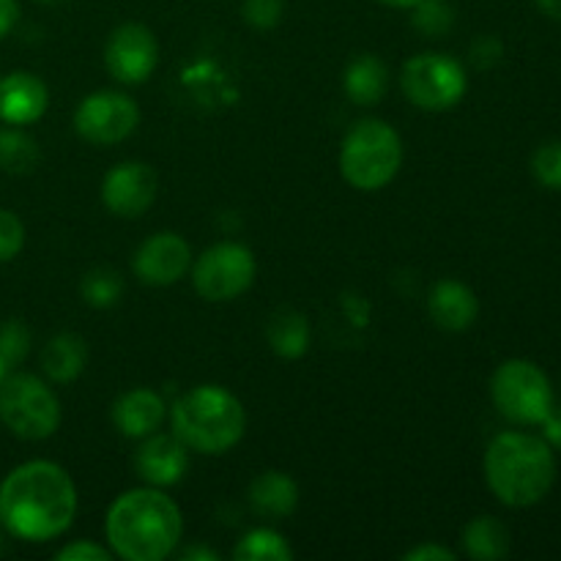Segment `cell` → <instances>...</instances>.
<instances>
[{"label":"cell","instance_id":"cell-26","mask_svg":"<svg viewBox=\"0 0 561 561\" xmlns=\"http://www.w3.org/2000/svg\"><path fill=\"white\" fill-rule=\"evenodd\" d=\"M411 22L422 36L442 38L453 31L455 9L449 0H422L411 9Z\"/></svg>","mask_w":561,"mask_h":561},{"label":"cell","instance_id":"cell-19","mask_svg":"<svg viewBox=\"0 0 561 561\" xmlns=\"http://www.w3.org/2000/svg\"><path fill=\"white\" fill-rule=\"evenodd\" d=\"M88 367V345L80 334L60 332L44 343L42 348V373L49 383H75Z\"/></svg>","mask_w":561,"mask_h":561},{"label":"cell","instance_id":"cell-32","mask_svg":"<svg viewBox=\"0 0 561 561\" xmlns=\"http://www.w3.org/2000/svg\"><path fill=\"white\" fill-rule=\"evenodd\" d=\"M469 58L477 69H493L502 64L504 58V44L496 36H480L469 49Z\"/></svg>","mask_w":561,"mask_h":561},{"label":"cell","instance_id":"cell-31","mask_svg":"<svg viewBox=\"0 0 561 561\" xmlns=\"http://www.w3.org/2000/svg\"><path fill=\"white\" fill-rule=\"evenodd\" d=\"M58 561H110L113 559V551L104 548L102 542H93V540H75L69 546L60 548L55 553Z\"/></svg>","mask_w":561,"mask_h":561},{"label":"cell","instance_id":"cell-35","mask_svg":"<svg viewBox=\"0 0 561 561\" xmlns=\"http://www.w3.org/2000/svg\"><path fill=\"white\" fill-rule=\"evenodd\" d=\"M20 22V0H0V38L9 36Z\"/></svg>","mask_w":561,"mask_h":561},{"label":"cell","instance_id":"cell-4","mask_svg":"<svg viewBox=\"0 0 561 561\" xmlns=\"http://www.w3.org/2000/svg\"><path fill=\"white\" fill-rule=\"evenodd\" d=\"M170 427L190 453L225 455L244 438L247 411L230 389L201 383L175 400Z\"/></svg>","mask_w":561,"mask_h":561},{"label":"cell","instance_id":"cell-34","mask_svg":"<svg viewBox=\"0 0 561 561\" xmlns=\"http://www.w3.org/2000/svg\"><path fill=\"white\" fill-rule=\"evenodd\" d=\"M540 427H542V438L548 442V447L559 449L561 453V409L553 405V409L546 414V420L540 422Z\"/></svg>","mask_w":561,"mask_h":561},{"label":"cell","instance_id":"cell-14","mask_svg":"<svg viewBox=\"0 0 561 561\" xmlns=\"http://www.w3.org/2000/svg\"><path fill=\"white\" fill-rule=\"evenodd\" d=\"M192 453L173 433H151L135 453V471L146 485L173 488L190 474Z\"/></svg>","mask_w":561,"mask_h":561},{"label":"cell","instance_id":"cell-24","mask_svg":"<svg viewBox=\"0 0 561 561\" xmlns=\"http://www.w3.org/2000/svg\"><path fill=\"white\" fill-rule=\"evenodd\" d=\"M42 159L36 140L20 129V126H9L0 129V170L11 175H25Z\"/></svg>","mask_w":561,"mask_h":561},{"label":"cell","instance_id":"cell-27","mask_svg":"<svg viewBox=\"0 0 561 561\" xmlns=\"http://www.w3.org/2000/svg\"><path fill=\"white\" fill-rule=\"evenodd\" d=\"M531 173L537 184L561 192V140H548L531 157Z\"/></svg>","mask_w":561,"mask_h":561},{"label":"cell","instance_id":"cell-1","mask_svg":"<svg viewBox=\"0 0 561 561\" xmlns=\"http://www.w3.org/2000/svg\"><path fill=\"white\" fill-rule=\"evenodd\" d=\"M77 507L75 480L53 460H27L0 482V526L22 542L58 540L75 524Z\"/></svg>","mask_w":561,"mask_h":561},{"label":"cell","instance_id":"cell-40","mask_svg":"<svg viewBox=\"0 0 561 561\" xmlns=\"http://www.w3.org/2000/svg\"><path fill=\"white\" fill-rule=\"evenodd\" d=\"M33 3H38V5H60V3H66V0H33Z\"/></svg>","mask_w":561,"mask_h":561},{"label":"cell","instance_id":"cell-23","mask_svg":"<svg viewBox=\"0 0 561 561\" xmlns=\"http://www.w3.org/2000/svg\"><path fill=\"white\" fill-rule=\"evenodd\" d=\"M236 561H290L294 559V548L285 540L279 531L268 529V526H257V529L247 531L239 540V546L230 551Z\"/></svg>","mask_w":561,"mask_h":561},{"label":"cell","instance_id":"cell-15","mask_svg":"<svg viewBox=\"0 0 561 561\" xmlns=\"http://www.w3.org/2000/svg\"><path fill=\"white\" fill-rule=\"evenodd\" d=\"M110 416H113V425L121 436L142 442L151 433L162 431L164 420H168V403L157 389L135 387L115 398Z\"/></svg>","mask_w":561,"mask_h":561},{"label":"cell","instance_id":"cell-5","mask_svg":"<svg viewBox=\"0 0 561 561\" xmlns=\"http://www.w3.org/2000/svg\"><path fill=\"white\" fill-rule=\"evenodd\" d=\"M403 140L381 118L356 121L340 146V175L359 192H378L403 168Z\"/></svg>","mask_w":561,"mask_h":561},{"label":"cell","instance_id":"cell-17","mask_svg":"<svg viewBox=\"0 0 561 561\" xmlns=\"http://www.w3.org/2000/svg\"><path fill=\"white\" fill-rule=\"evenodd\" d=\"M427 312L444 332H466L480 316V299L466 283L455 277L438 279L427 296Z\"/></svg>","mask_w":561,"mask_h":561},{"label":"cell","instance_id":"cell-8","mask_svg":"<svg viewBox=\"0 0 561 561\" xmlns=\"http://www.w3.org/2000/svg\"><path fill=\"white\" fill-rule=\"evenodd\" d=\"M400 88L414 107L444 113L463 102L469 77L463 64L447 53H420L409 58L400 71Z\"/></svg>","mask_w":561,"mask_h":561},{"label":"cell","instance_id":"cell-20","mask_svg":"<svg viewBox=\"0 0 561 561\" xmlns=\"http://www.w3.org/2000/svg\"><path fill=\"white\" fill-rule=\"evenodd\" d=\"M343 88L351 102L359 107H373L389 91V66L378 55H356L345 69Z\"/></svg>","mask_w":561,"mask_h":561},{"label":"cell","instance_id":"cell-3","mask_svg":"<svg viewBox=\"0 0 561 561\" xmlns=\"http://www.w3.org/2000/svg\"><path fill=\"white\" fill-rule=\"evenodd\" d=\"M485 482L504 507H535L557 482V455L542 436L499 433L485 449Z\"/></svg>","mask_w":561,"mask_h":561},{"label":"cell","instance_id":"cell-38","mask_svg":"<svg viewBox=\"0 0 561 561\" xmlns=\"http://www.w3.org/2000/svg\"><path fill=\"white\" fill-rule=\"evenodd\" d=\"M378 3L389 5V9H405V11H411L416 3H422V0H378Z\"/></svg>","mask_w":561,"mask_h":561},{"label":"cell","instance_id":"cell-33","mask_svg":"<svg viewBox=\"0 0 561 561\" xmlns=\"http://www.w3.org/2000/svg\"><path fill=\"white\" fill-rule=\"evenodd\" d=\"M405 561H455V551L447 546H438V542H422V546L409 548L403 553Z\"/></svg>","mask_w":561,"mask_h":561},{"label":"cell","instance_id":"cell-36","mask_svg":"<svg viewBox=\"0 0 561 561\" xmlns=\"http://www.w3.org/2000/svg\"><path fill=\"white\" fill-rule=\"evenodd\" d=\"M179 559H184V561H217L219 553L214 551V548H206V546H192V548H184V551L179 553Z\"/></svg>","mask_w":561,"mask_h":561},{"label":"cell","instance_id":"cell-25","mask_svg":"<svg viewBox=\"0 0 561 561\" xmlns=\"http://www.w3.org/2000/svg\"><path fill=\"white\" fill-rule=\"evenodd\" d=\"M124 277H121L118 268L110 266H96L88 274H82L80 279V296L88 307L93 310H110L121 301L124 296Z\"/></svg>","mask_w":561,"mask_h":561},{"label":"cell","instance_id":"cell-7","mask_svg":"<svg viewBox=\"0 0 561 561\" xmlns=\"http://www.w3.org/2000/svg\"><path fill=\"white\" fill-rule=\"evenodd\" d=\"M491 400L504 420L515 425H540L553 409V387L531 359H507L493 370Z\"/></svg>","mask_w":561,"mask_h":561},{"label":"cell","instance_id":"cell-39","mask_svg":"<svg viewBox=\"0 0 561 561\" xmlns=\"http://www.w3.org/2000/svg\"><path fill=\"white\" fill-rule=\"evenodd\" d=\"M9 376H11V365H9V359L0 354V383H3Z\"/></svg>","mask_w":561,"mask_h":561},{"label":"cell","instance_id":"cell-10","mask_svg":"<svg viewBox=\"0 0 561 561\" xmlns=\"http://www.w3.org/2000/svg\"><path fill=\"white\" fill-rule=\"evenodd\" d=\"M71 124L77 135L91 146H118L135 135L140 124V107L129 93L96 91L77 104Z\"/></svg>","mask_w":561,"mask_h":561},{"label":"cell","instance_id":"cell-18","mask_svg":"<svg viewBox=\"0 0 561 561\" xmlns=\"http://www.w3.org/2000/svg\"><path fill=\"white\" fill-rule=\"evenodd\" d=\"M299 485L290 474L285 471H263L255 480L250 482V491H247V502L255 515L266 520H283L290 518L299 507Z\"/></svg>","mask_w":561,"mask_h":561},{"label":"cell","instance_id":"cell-29","mask_svg":"<svg viewBox=\"0 0 561 561\" xmlns=\"http://www.w3.org/2000/svg\"><path fill=\"white\" fill-rule=\"evenodd\" d=\"M25 247V225L9 208H0V263L14 261Z\"/></svg>","mask_w":561,"mask_h":561},{"label":"cell","instance_id":"cell-16","mask_svg":"<svg viewBox=\"0 0 561 561\" xmlns=\"http://www.w3.org/2000/svg\"><path fill=\"white\" fill-rule=\"evenodd\" d=\"M49 107V91L33 71H11L0 77V121L9 126L36 124Z\"/></svg>","mask_w":561,"mask_h":561},{"label":"cell","instance_id":"cell-22","mask_svg":"<svg viewBox=\"0 0 561 561\" xmlns=\"http://www.w3.org/2000/svg\"><path fill=\"white\" fill-rule=\"evenodd\" d=\"M463 551L474 561H499L510 557V531L493 515L471 518L463 529Z\"/></svg>","mask_w":561,"mask_h":561},{"label":"cell","instance_id":"cell-13","mask_svg":"<svg viewBox=\"0 0 561 561\" xmlns=\"http://www.w3.org/2000/svg\"><path fill=\"white\" fill-rule=\"evenodd\" d=\"M131 268H135V277L151 288H168V285L181 283L192 268L190 241L170 230L148 236L137 247Z\"/></svg>","mask_w":561,"mask_h":561},{"label":"cell","instance_id":"cell-28","mask_svg":"<svg viewBox=\"0 0 561 561\" xmlns=\"http://www.w3.org/2000/svg\"><path fill=\"white\" fill-rule=\"evenodd\" d=\"M0 354L9 359L11 367L22 365L31 354V329L20 318H11L0 327Z\"/></svg>","mask_w":561,"mask_h":561},{"label":"cell","instance_id":"cell-9","mask_svg":"<svg viewBox=\"0 0 561 561\" xmlns=\"http://www.w3.org/2000/svg\"><path fill=\"white\" fill-rule=\"evenodd\" d=\"M192 285L197 296L214 305H225L252 288L257 274V261L252 250L241 241H219L208 247L197 261L192 263Z\"/></svg>","mask_w":561,"mask_h":561},{"label":"cell","instance_id":"cell-21","mask_svg":"<svg viewBox=\"0 0 561 561\" xmlns=\"http://www.w3.org/2000/svg\"><path fill=\"white\" fill-rule=\"evenodd\" d=\"M266 340L268 348L279 356V359H301V356L310 351L312 332L310 321H307L305 312L299 310H277L268 318L266 327Z\"/></svg>","mask_w":561,"mask_h":561},{"label":"cell","instance_id":"cell-11","mask_svg":"<svg viewBox=\"0 0 561 561\" xmlns=\"http://www.w3.org/2000/svg\"><path fill=\"white\" fill-rule=\"evenodd\" d=\"M159 64V44L151 27L140 22H124L110 33L104 44V66L121 85H140Z\"/></svg>","mask_w":561,"mask_h":561},{"label":"cell","instance_id":"cell-2","mask_svg":"<svg viewBox=\"0 0 561 561\" xmlns=\"http://www.w3.org/2000/svg\"><path fill=\"white\" fill-rule=\"evenodd\" d=\"M104 537L113 557L126 561H164L184 537V515L164 488H131L107 510Z\"/></svg>","mask_w":561,"mask_h":561},{"label":"cell","instance_id":"cell-6","mask_svg":"<svg viewBox=\"0 0 561 561\" xmlns=\"http://www.w3.org/2000/svg\"><path fill=\"white\" fill-rule=\"evenodd\" d=\"M64 409L47 381L33 373H11L0 383V422L22 442H44L55 436Z\"/></svg>","mask_w":561,"mask_h":561},{"label":"cell","instance_id":"cell-12","mask_svg":"<svg viewBox=\"0 0 561 561\" xmlns=\"http://www.w3.org/2000/svg\"><path fill=\"white\" fill-rule=\"evenodd\" d=\"M159 179L151 164L121 162L102 179V203L113 217L137 219L153 206Z\"/></svg>","mask_w":561,"mask_h":561},{"label":"cell","instance_id":"cell-37","mask_svg":"<svg viewBox=\"0 0 561 561\" xmlns=\"http://www.w3.org/2000/svg\"><path fill=\"white\" fill-rule=\"evenodd\" d=\"M535 3H537V9L542 11V14L561 22V0H535Z\"/></svg>","mask_w":561,"mask_h":561},{"label":"cell","instance_id":"cell-30","mask_svg":"<svg viewBox=\"0 0 561 561\" xmlns=\"http://www.w3.org/2000/svg\"><path fill=\"white\" fill-rule=\"evenodd\" d=\"M241 14H244L247 25L255 31H272L283 20L285 3L283 0H244Z\"/></svg>","mask_w":561,"mask_h":561}]
</instances>
